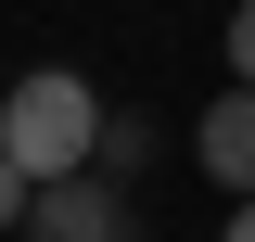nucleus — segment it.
Returning <instances> with one entry per match:
<instances>
[{"mask_svg":"<svg viewBox=\"0 0 255 242\" xmlns=\"http://www.w3.org/2000/svg\"><path fill=\"white\" fill-rule=\"evenodd\" d=\"M191 166H204L230 204H255V90H217L191 115Z\"/></svg>","mask_w":255,"mask_h":242,"instance_id":"obj_3","label":"nucleus"},{"mask_svg":"<svg viewBox=\"0 0 255 242\" xmlns=\"http://www.w3.org/2000/svg\"><path fill=\"white\" fill-rule=\"evenodd\" d=\"M13 230H26V242H153L140 204H128V179H90V166H77V179H38Z\"/></svg>","mask_w":255,"mask_h":242,"instance_id":"obj_2","label":"nucleus"},{"mask_svg":"<svg viewBox=\"0 0 255 242\" xmlns=\"http://www.w3.org/2000/svg\"><path fill=\"white\" fill-rule=\"evenodd\" d=\"M102 140V90L77 64H26V77H0V153H13V179H77Z\"/></svg>","mask_w":255,"mask_h":242,"instance_id":"obj_1","label":"nucleus"},{"mask_svg":"<svg viewBox=\"0 0 255 242\" xmlns=\"http://www.w3.org/2000/svg\"><path fill=\"white\" fill-rule=\"evenodd\" d=\"M153 166V115H102V140H90V179H140Z\"/></svg>","mask_w":255,"mask_h":242,"instance_id":"obj_4","label":"nucleus"},{"mask_svg":"<svg viewBox=\"0 0 255 242\" xmlns=\"http://www.w3.org/2000/svg\"><path fill=\"white\" fill-rule=\"evenodd\" d=\"M217 242H255V204H230V230H217Z\"/></svg>","mask_w":255,"mask_h":242,"instance_id":"obj_7","label":"nucleus"},{"mask_svg":"<svg viewBox=\"0 0 255 242\" xmlns=\"http://www.w3.org/2000/svg\"><path fill=\"white\" fill-rule=\"evenodd\" d=\"M230 90H255V0L230 13Z\"/></svg>","mask_w":255,"mask_h":242,"instance_id":"obj_5","label":"nucleus"},{"mask_svg":"<svg viewBox=\"0 0 255 242\" xmlns=\"http://www.w3.org/2000/svg\"><path fill=\"white\" fill-rule=\"evenodd\" d=\"M13 217H26V179H13V153H0V230H13Z\"/></svg>","mask_w":255,"mask_h":242,"instance_id":"obj_6","label":"nucleus"}]
</instances>
